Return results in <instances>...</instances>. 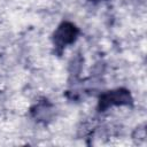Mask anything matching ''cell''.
Returning <instances> with one entry per match:
<instances>
[{"label":"cell","mask_w":147,"mask_h":147,"mask_svg":"<svg viewBox=\"0 0 147 147\" xmlns=\"http://www.w3.org/2000/svg\"><path fill=\"white\" fill-rule=\"evenodd\" d=\"M132 102L130 92L125 88H116L103 93L99 99V110L105 111L114 106H126Z\"/></svg>","instance_id":"1"},{"label":"cell","mask_w":147,"mask_h":147,"mask_svg":"<svg viewBox=\"0 0 147 147\" xmlns=\"http://www.w3.org/2000/svg\"><path fill=\"white\" fill-rule=\"evenodd\" d=\"M79 30L71 22H62L53 33L54 45L59 48H64L71 45L78 38Z\"/></svg>","instance_id":"2"}]
</instances>
